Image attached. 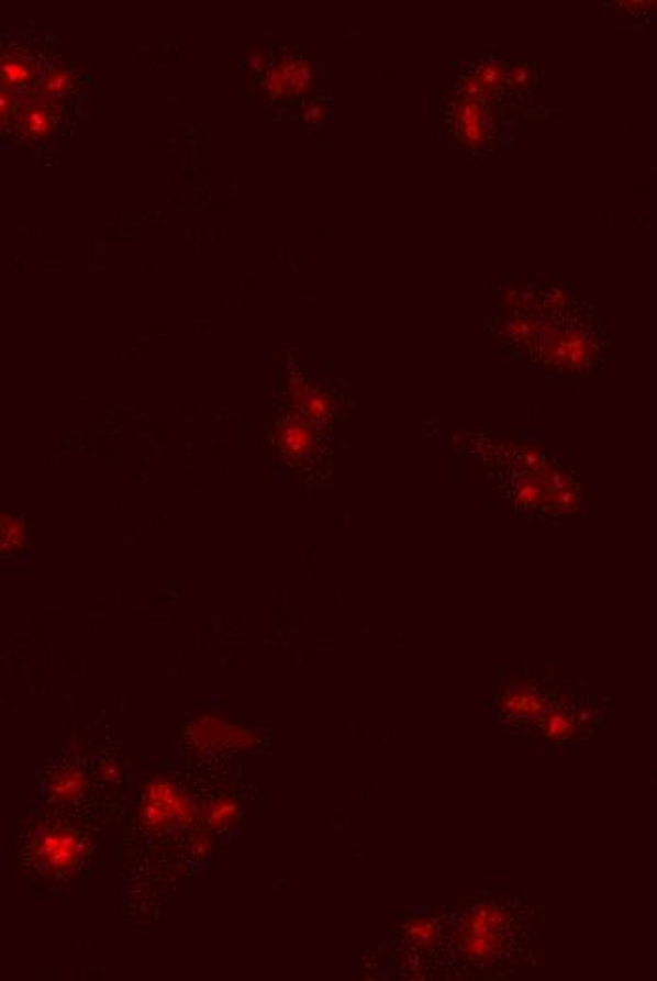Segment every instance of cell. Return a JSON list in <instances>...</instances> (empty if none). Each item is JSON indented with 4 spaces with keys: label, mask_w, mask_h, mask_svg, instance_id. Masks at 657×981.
<instances>
[{
    "label": "cell",
    "mask_w": 657,
    "mask_h": 981,
    "mask_svg": "<svg viewBox=\"0 0 657 981\" xmlns=\"http://www.w3.org/2000/svg\"><path fill=\"white\" fill-rule=\"evenodd\" d=\"M297 389L296 404L299 406V414L323 427L335 414L333 397L315 386H299Z\"/></svg>",
    "instance_id": "cell-11"
},
{
    "label": "cell",
    "mask_w": 657,
    "mask_h": 981,
    "mask_svg": "<svg viewBox=\"0 0 657 981\" xmlns=\"http://www.w3.org/2000/svg\"><path fill=\"white\" fill-rule=\"evenodd\" d=\"M624 7H630L631 12H646L656 10L657 2H625Z\"/></svg>",
    "instance_id": "cell-21"
},
{
    "label": "cell",
    "mask_w": 657,
    "mask_h": 981,
    "mask_svg": "<svg viewBox=\"0 0 657 981\" xmlns=\"http://www.w3.org/2000/svg\"><path fill=\"white\" fill-rule=\"evenodd\" d=\"M20 120L23 129L27 133L34 134V136L46 134L49 131V125H52L49 112H47L46 108L38 107V104H29V107L23 108Z\"/></svg>",
    "instance_id": "cell-18"
},
{
    "label": "cell",
    "mask_w": 657,
    "mask_h": 981,
    "mask_svg": "<svg viewBox=\"0 0 657 981\" xmlns=\"http://www.w3.org/2000/svg\"><path fill=\"white\" fill-rule=\"evenodd\" d=\"M472 449L490 465L504 497L520 512L556 517L580 506L578 481L543 452L490 438H477Z\"/></svg>",
    "instance_id": "cell-2"
},
{
    "label": "cell",
    "mask_w": 657,
    "mask_h": 981,
    "mask_svg": "<svg viewBox=\"0 0 657 981\" xmlns=\"http://www.w3.org/2000/svg\"><path fill=\"white\" fill-rule=\"evenodd\" d=\"M188 736L197 748L204 749V751L244 746L246 742L252 740L246 731L229 727L227 723L218 720V717H210V715L194 722L188 728Z\"/></svg>",
    "instance_id": "cell-10"
},
{
    "label": "cell",
    "mask_w": 657,
    "mask_h": 981,
    "mask_svg": "<svg viewBox=\"0 0 657 981\" xmlns=\"http://www.w3.org/2000/svg\"><path fill=\"white\" fill-rule=\"evenodd\" d=\"M25 544H27V528H25V525L20 520H15V517L2 515V538H0L2 554H21L25 549Z\"/></svg>",
    "instance_id": "cell-16"
},
{
    "label": "cell",
    "mask_w": 657,
    "mask_h": 981,
    "mask_svg": "<svg viewBox=\"0 0 657 981\" xmlns=\"http://www.w3.org/2000/svg\"><path fill=\"white\" fill-rule=\"evenodd\" d=\"M310 83H312V68L307 60L297 55H288L276 60L267 76V87L272 97L304 93Z\"/></svg>",
    "instance_id": "cell-9"
},
{
    "label": "cell",
    "mask_w": 657,
    "mask_h": 981,
    "mask_svg": "<svg viewBox=\"0 0 657 981\" xmlns=\"http://www.w3.org/2000/svg\"><path fill=\"white\" fill-rule=\"evenodd\" d=\"M86 791V778L75 770H65L55 776L47 785V793L55 802H70Z\"/></svg>",
    "instance_id": "cell-12"
},
{
    "label": "cell",
    "mask_w": 657,
    "mask_h": 981,
    "mask_svg": "<svg viewBox=\"0 0 657 981\" xmlns=\"http://www.w3.org/2000/svg\"><path fill=\"white\" fill-rule=\"evenodd\" d=\"M449 125L457 141L469 149H483L497 141L499 125L490 104L457 94L449 104Z\"/></svg>",
    "instance_id": "cell-5"
},
{
    "label": "cell",
    "mask_w": 657,
    "mask_h": 981,
    "mask_svg": "<svg viewBox=\"0 0 657 981\" xmlns=\"http://www.w3.org/2000/svg\"><path fill=\"white\" fill-rule=\"evenodd\" d=\"M522 308L504 321V336L533 359L564 372H586L598 359L601 341L590 317L572 306L559 289L522 294Z\"/></svg>",
    "instance_id": "cell-1"
},
{
    "label": "cell",
    "mask_w": 657,
    "mask_h": 981,
    "mask_svg": "<svg viewBox=\"0 0 657 981\" xmlns=\"http://www.w3.org/2000/svg\"><path fill=\"white\" fill-rule=\"evenodd\" d=\"M33 857L52 874L75 870L83 859L80 836L67 828L44 830L33 840Z\"/></svg>",
    "instance_id": "cell-6"
},
{
    "label": "cell",
    "mask_w": 657,
    "mask_h": 981,
    "mask_svg": "<svg viewBox=\"0 0 657 981\" xmlns=\"http://www.w3.org/2000/svg\"><path fill=\"white\" fill-rule=\"evenodd\" d=\"M34 63L25 54L4 55L2 59V78L8 87L27 86L33 80Z\"/></svg>",
    "instance_id": "cell-15"
},
{
    "label": "cell",
    "mask_w": 657,
    "mask_h": 981,
    "mask_svg": "<svg viewBox=\"0 0 657 981\" xmlns=\"http://www.w3.org/2000/svg\"><path fill=\"white\" fill-rule=\"evenodd\" d=\"M407 940L420 949H431L438 944L441 938V925L430 917H414L404 925Z\"/></svg>",
    "instance_id": "cell-13"
},
{
    "label": "cell",
    "mask_w": 657,
    "mask_h": 981,
    "mask_svg": "<svg viewBox=\"0 0 657 981\" xmlns=\"http://www.w3.org/2000/svg\"><path fill=\"white\" fill-rule=\"evenodd\" d=\"M512 923V914L503 904L495 901L475 904L456 928L454 944L461 962L467 967L486 968L501 961Z\"/></svg>",
    "instance_id": "cell-3"
},
{
    "label": "cell",
    "mask_w": 657,
    "mask_h": 981,
    "mask_svg": "<svg viewBox=\"0 0 657 981\" xmlns=\"http://www.w3.org/2000/svg\"><path fill=\"white\" fill-rule=\"evenodd\" d=\"M320 433H322V427L307 420L302 414L283 417L276 431V442L282 452L283 459H288V461L309 459L320 444Z\"/></svg>",
    "instance_id": "cell-8"
},
{
    "label": "cell",
    "mask_w": 657,
    "mask_h": 981,
    "mask_svg": "<svg viewBox=\"0 0 657 981\" xmlns=\"http://www.w3.org/2000/svg\"><path fill=\"white\" fill-rule=\"evenodd\" d=\"M210 848H212V841H210L207 835H197L191 840V849H193L194 855H207Z\"/></svg>",
    "instance_id": "cell-20"
},
{
    "label": "cell",
    "mask_w": 657,
    "mask_h": 981,
    "mask_svg": "<svg viewBox=\"0 0 657 981\" xmlns=\"http://www.w3.org/2000/svg\"><path fill=\"white\" fill-rule=\"evenodd\" d=\"M238 814H241V810H238V804L235 801L220 799V801L212 802L209 810H207V822H209L210 827L222 830V828L235 825Z\"/></svg>",
    "instance_id": "cell-17"
},
{
    "label": "cell",
    "mask_w": 657,
    "mask_h": 981,
    "mask_svg": "<svg viewBox=\"0 0 657 981\" xmlns=\"http://www.w3.org/2000/svg\"><path fill=\"white\" fill-rule=\"evenodd\" d=\"M538 727L541 733L552 740H564L577 731V717L564 707L552 706L550 712L544 715L543 722L538 723Z\"/></svg>",
    "instance_id": "cell-14"
},
{
    "label": "cell",
    "mask_w": 657,
    "mask_h": 981,
    "mask_svg": "<svg viewBox=\"0 0 657 981\" xmlns=\"http://www.w3.org/2000/svg\"><path fill=\"white\" fill-rule=\"evenodd\" d=\"M197 809L188 794L167 780H155L146 788L141 802L142 827L165 833L191 825Z\"/></svg>",
    "instance_id": "cell-4"
},
{
    "label": "cell",
    "mask_w": 657,
    "mask_h": 981,
    "mask_svg": "<svg viewBox=\"0 0 657 981\" xmlns=\"http://www.w3.org/2000/svg\"><path fill=\"white\" fill-rule=\"evenodd\" d=\"M68 81H70V76H68L67 70H52L42 81V87L49 94L60 93V91L67 89Z\"/></svg>",
    "instance_id": "cell-19"
},
{
    "label": "cell",
    "mask_w": 657,
    "mask_h": 981,
    "mask_svg": "<svg viewBox=\"0 0 657 981\" xmlns=\"http://www.w3.org/2000/svg\"><path fill=\"white\" fill-rule=\"evenodd\" d=\"M554 702L544 693L543 688L530 681H520L510 685L499 699V710L504 720L512 722L541 723L544 715L550 712Z\"/></svg>",
    "instance_id": "cell-7"
}]
</instances>
